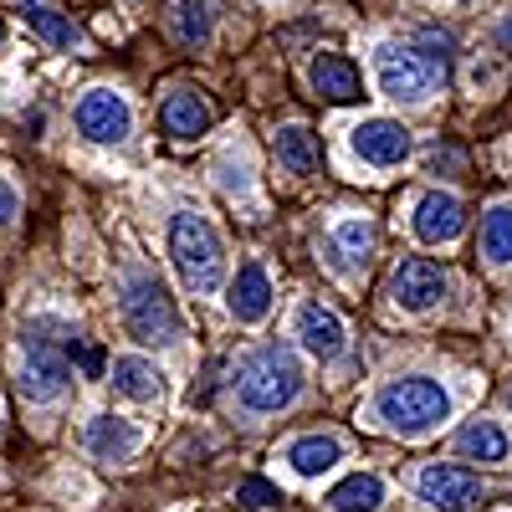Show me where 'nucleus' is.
<instances>
[{
  "instance_id": "nucleus-30",
  "label": "nucleus",
  "mask_w": 512,
  "mask_h": 512,
  "mask_svg": "<svg viewBox=\"0 0 512 512\" xmlns=\"http://www.w3.org/2000/svg\"><path fill=\"white\" fill-rule=\"evenodd\" d=\"M82 374H93V379L103 374V349H98V344H88V349H82Z\"/></svg>"
},
{
  "instance_id": "nucleus-27",
  "label": "nucleus",
  "mask_w": 512,
  "mask_h": 512,
  "mask_svg": "<svg viewBox=\"0 0 512 512\" xmlns=\"http://www.w3.org/2000/svg\"><path fill=\"white\" fill-rule=\"evenodd\" d=\"M236 502H241V507H251V512H267V507H277V502H282V492H277L272 482H262V477H251V482H241V487H236Z\"/></svg>"
},
{
  "instance_id": "nucleus-32",
  "label": "nucleus",
  "mask_w": 512,
  "mask_h": 512,
  "mask_svg": "<svg viewBox=\"0 0 512 512\" xmlns=\"http://www.w3.org/2000/svg\"><path fill=\"white\" fill-rule=\"evenodd\" d=\"M0 41H6V21H0Z\"/></svg>"
},
{
  "instance_id": "nucleus-21",
  "label": "nucleus",
  "mask_w": 512,
  "mask_h": 512,
  "mask_svg": "<svg viewBox=\"0 0 512 512\" xmlns=\"http://www.w3.org/2000/svg\"><path fill=\"white\" fill-rule=\"evenodd\" d=\"M384 502V482L374 472H354L328 492V512H374Z\"/></svg>"
},
{
  "instance_id": "nucleus-1",
  "label": "nucleus",
  "mask_w": 512,
  "mask_h": 512,
  "mask_svg": "<svg viewBox=\"0 0 512 512\" xmlns=\"http://www.w3.org/2000/svg\"><path fill=\"white\" fill-rule=\"evenodd\" d=\"M369 420L379 425V431L400 436V441H420V436L441 431V425L451 420V390L431 374L390 379L369 395Z\"/></svg>"
},
{
  "instance_id": "nucleus-15",
  "label": "nucleus",
  "mask_w": 512,
  "mask_h": 512,
  "mask_svg": "<svg viewBox=\"0 0 512 512\" xmlns=\"http://www.w3.org/2000/svg\"><path fill=\"white\" fill-rule=\"evenodd\" d=\"M369 256H374V221L349 216V221L333 226V236H328V262H333L338 272H364Z\"/></svg>"
},
{
  "instance_id": "nucleus-24",
  "label": "nucleus",
  "mask_w": 512,
  "mask_h": 512,
  "mask_svg": "<svg viewBox=\"0 0 512 512\" xmlns=\"http://www.w3.org/2000/svg\"><path fill=\"white\" fill-rule=\"evenodd\" d=\"M169 31H175L180 47H205V41H210L205 0H169Z\"/></svg>"
},
{
  "instance_id": "nucleus-20",
  "label": "nucleus",
  "mask_w": 512,
  "mask_h": 512,
  "mask_svg": "<svg viewBox=\"0 0 512 512\" xmlns=\"http://www.w3.org/2000/svg\"><path fill=\"white\" fill-rule=\"evenodd\" d=\"M88 451L98 461H128L139 451V431H134V420H123V415H98L88 425Z\"/></svg>"
},
{
  "instance_id": "nucleus-18",
  "label": "nucleus",
  "mask_w": 512,
  "mask_h": 512,
  "mask_svg": "<svg viewBox=\"0 0 512 512\" xmlns=\"http://www.w3.org/2000/svg\"><path fill=\"white\" fill-rule=\"evenodd\" d=\"M108 379H113V390H118V395L139 400V405H149V400L164 395V374H159L144 354H118L113 369H108Z\"/></svg>"
},
{
  "instance_id": "nucleus-31",
  "label": "nucleus",
  "mask_w": 512,
  "mask_h": 512,
  "mask_svg": "<svg viewBox=\"0 0 512 512\" xmlns=\"http://www.w3.org/2000/svg\"><path fill=\"white\" fill-rule=\"evenodd\" d=\"M497 41H502V47H507V52H512V16H507V21H502V26H497Z\"/></svg>"
},
{
  "instance_id": "nucleus-8",
  "label": "nucleus",
  "mask_w": 512,
  "mask_h": 512,
  "mask_svg": "<svg viewBox=\"0 0 512 512\" xmlns=\"http://www.w3.org/2000/svg\"><path fill=\"white\" fill-rule=\"evenodd\" d=\"M349 149H354V159H364L374 169H400L415 154V139L400 118H364L349 128Z\"/></svg>"
},
{
  "instance_id": "nucleus-7",
  "label": "nucleus",
  "mask_w": 512,
  "mask_h": 512,
  "mask_svg": "<svg viewBox=\"0 0 512 512\" xmlns=\"http://www.w3.org/2000/svg\"><path fill=\"white\" fill-rule=\"evenodd\" d=\"M415 497L436 512H461L482 497V477L456 466V461H425L415 472Z\"/></svg>"
},
{
  "instance_id": "nucleus-4",
  "label": "nucleus",
  "mask_w": 512,
  "mask_h": 512,
  "mask_svg": "<svg viewBox=\"0 0 512 512\" xmlns=\"http://www.w3.org/2000/svg\"><path fill=\"white\" fill-rule=\"evenodd\" d=\"M118 313L123 328L139 338V344H175L180 338V313H175V297L169 287L149 272H128L123 292H118Z\"/></svg>"
},
{
  "instance_id": "nucleus-26",
  "label": "nucleus",
  "mask_w": 512,
  "mask_h": 512,
  "mask_svg": "<svg viewBox=\"0 0 512 512\" xmlns=\"http://www.w3.org/2000/svg\"><path fill=\"white\" fill-rule=\"evenodd\" d=\"M415 41H420L425 52H431L425 62H431V67L441 62V72H446V62H451V47H456V36H451V31H441V26H420V31H415Z\"/></svg>"
},
{
  "instance_id": "nucleus-3",
  "label": "nucleus",
  "mask_w": 512,
  "mask_h": 512,
  "mask_svg": "<svg viewBox=\"0 0 512 512\" xmlns=\"http://www.w3.org/2000/svg\"><path fill=\"white\" fill-rule=\"evenodd\" d=\"M169 262H175V272L190 292H216L226 277V246L205 216L175 210L169 216Z\"/></svg>"
},
{
  "instance_id": "nucleus-29",
  "label": "nucleus",
  "mask_w": 512,
  "mask_h": 512,
  "mask_svg": "<svg viewBox=\"0 0 512 512\" xmlns=\"http://www.w3.org/2000/svg\"><path fill=\"white\" fill-rule=\"evenodd\" d=\"M16 216H21V195L11 180H0V226H11Z\"/></svg>"
},
{
  "instance_id": "nucleus-25",
  "label": "nucleus",
  "mask_w": 512,
  "mask_h": 512,
  "mask_svg": "<svg viewBox=\"0 0 512 512\" xmlns=\"http://www.w3.org/2000/svg\"><path fill=\"white\" fill-rule=\"evenodd\" d=\"M26 26L47 41V47H72V41H77L72 21L57 16V11H47V6H36V0H26Z\"/></svg>"
},
{
  "instance_id": "nucleus-12",
  "label": "nucleus",
  "mask_w": 512,
  "mask_h": 512,
  "mask_svg": "<svg viewBox=\"0 0 512 512\" xmlns=\"http://www.w3.org/2000/svg\"><path fill=\"white\" fill-rule=\"evenodd\" d=\"M292 333H297V344H303L318 364H328V359H338V354L349 349V328H344V318H338L333 308H323V303H303V308H297Z\"/></svg>"
},
{
  "instance_id": "nucleus-11",
  "label": "nucleus",
  "mask_w": 512,
  "mask_h": 512,
  "mask_svg": "<svg viewBox=\"0 0 512 512\" xmlns=\"http://www.w3.org/2000/svg\"><path fill=\"white\" fill-rule=\"evenodd\" d=\"M410 231H415V241H425V246H451V241L466 231V205H461L451 190H425V195L410 205Z\"/></svg>"
},
{
  "instance_id": "nucleus-2",
  "label": "nucleus",
  "mask_w": 512,
  "mask_h": 512,
  "mask_svg": "<svg viewBox=\"0 0 512 512\" xmlns=\"http://www.w3.org/2000/svg\"><path fill=\"white\" fill-rule=\"evenodd\" d=\"M303 395V364L287 344H262L236 364V400L246 415H277Z\"/></svg>"
},
{
  "instance_id": "nucleus-19",
  "label": "nucleus",
  "mask_w": 512,
  "mask_h": 512,
  "mask_svg": "<svg viewBox=\"0 0 512 512\" xmlns=\"http://www.w3.org/2000/svg\"><path fill=\"white\" fill-rule=\"evenodd\" d=\"M456 451L466 461H482V466H502L512 461V436L502 431L497 420H472V425H461V436H456Z\"/></svg>"
},
{
  "instance_id": "nucleus-17",
  "label": "nucleus",
  "mask_w": 512,
  "mask_h": 512,
  "mask_svg": "<svg viewBox=\"0 0 512 512\" xmlns=\"http://www.w3.org/2000/svg\"><path fill=\"white\" fill-rule=\"evenodd\" d=\"M210 123H216V113H210V103L200 93L180 88L164 98V134L169 139H200V134H210Z\"/></svg>"
},
{
  "instance_id": "nucleus-14",
  "label": "nucleus",
  "mask_w": 512,
  "mask_h": 512,
  "mask_svg": "<svg viewBox=\"0 0 512 512\" xmlns=\"http://www.w3.org/2000/svg\"><path fill=\"white\" fill-rule=\"evenodd\" d=\"M308 82H313V93L328 98V103H359L364 98V77L349 57H338V52H318L313 67H308Z\"/></svg>"
},
{
  "instance_id": "nucleus-10",
  "label": "nucleus",
  "mask_w": 512,
  "mask_h": 512,
  "mask_svg": "<svg viewBox=\"0 0 512 512\" xmlns=\"http://www.w3.org/2000/svg\"><path fill=\"white\" fill-rule=\"evenodd\" d=\"M77 128H82V139H93V144H123L134 134V108H128L123 93H113V88H93L77 103Z\"/></svg>"
},
{
  "instance_id": "nucleus-16",
  "label": "nucleus",
  "mask_w": 512,
  "mask_h": 512,
  "mask_svg": "<svg viewBox=\"0 0 512 512\" xmlns=\"http://www.w3.org/2000/svg\"><path fill=\"white\" fill-rule=\"evenodd\" d=\"M282 461L292 466L297 477H323V472H333L338 461H344V441L338 436H297V441H287L282 446Z\"/></svg>"
},
{
  "instance_id": "nucleus-23",
  "label": "nucleus",
  "mask_w": 512,
  "mask_h": 512,
  "mask_svg": "<svg viewBox=\"0 0 512 512\" xmlns=\"http://www.w3.org/2000/svg\"><path fill=\"white\" fill-rule=\"evenodd\" d=\"M277 164L287 169V175H313L318 169V139L308 134V128H277Z\"/></svg>"
},
{
  "instance_id": "nucleus-9",
  "label": "nucleus",
  "mask_w": 512,
  "mask_h": 512,
  "mask_svg": "<svg viewBox=\"0 0 512 512\" xmlns=\"http://www.w3.org/2000/svg\"><path fill=\"white\" fill-rule=\"evenodd\" d=\"M446 272L431 262V256H405V262L395 267L390 277V297L405 308V313H431L446 303Z\"/></svg>"
},
{
  "instance_id": "nucleus-6",
  "label": "nucleus",
  "mask_w": 512,
  "mask_h": 512,
  "mask_svg": "<svg viewBox=\"0 0 512 512\" xmlns=\"http://www.w3.org/2000/svg\"><path fill=\"white\" fill-rule=\"evenodd\" d=\"M67 384H72V364L67 354L57 349V338H41L26 328V359H21V395L31 405H52L67 395Z\"/></svg>"
},
{
  "instance_id": "nucleus-13",
  "label": "nucleus",
  "mask_w": 512,
  "mask_h": 512,
  "mask_svg": "<svg viewBox=\"0 0 512 512\" xmlns=\"http://www.w3.org/2000/svg\"><path fill=\"white\" fill-rule=\"evenodd\" d=\"M272 277H267V267L262 262H246L236 277H231V287H226V308H231V318L236 323H262L267 313H272Z\"/></svg>"
},
{
  "instance_id": "nucleus-5",
  "label": "nucleus",
  "mask_w": 512,
  "mask_h": 512,
  "mask_svg": "<svg viewBox=\"0 0 512 512\" xmlns=\"http://www.w3.org/2000/svg\"><path fill=\"white\" fill-rule=\"evenodd\" d=\"M374 77H379V93L395 98V103H431L436 98V67L425 62L415 47H400V41H379L374 47Z\"/></svg>"
},
{
  "instance_id": "nucleus-33",
  "label": "nucleus",
  "mask_w": 512,
  "mask_h": 512,
  "mask_svg": "<svg viewBox=\"0 0 512 512\" xmlns=\"http://www.w3.org/2000/svg\"><path fill=\"white\" fill-rule=\"evenodd\" d=\"M507 410H512V390H507Z\"/></svg>"
},
{
  "instance_id": "nucleus-28",
  "label": "nucleus",
  "mask_w": 512,
  "mask_h": 512,
  "mask_svg": "<svg viewBox=\"0 0 512 512\" xmlns=\"http://www.w3.org/2000/svg\"><path fill=\"white\" fill-rule=\"evenodd\" d=\"M461 164H466V154L456 144H436L431 154H425V169H431V175H441V169L446 175H461Z\"/></svg>"
},
{
  "instance_id": "nucleus-22",
  "label": "nucleus",
  "mask_w": 512,
  "mask_h": 512,
  "mask_svg": "<svg viewBox=\"0 0 512 512\" xmlns=\"http://www.w3.org/2000/svg\"><path fill=\"white\" fill-rule=\"evenodd\" d=\"M482 256L492 267H512V200H497L482 216Z\"/></svg>"
}]
</instances>
